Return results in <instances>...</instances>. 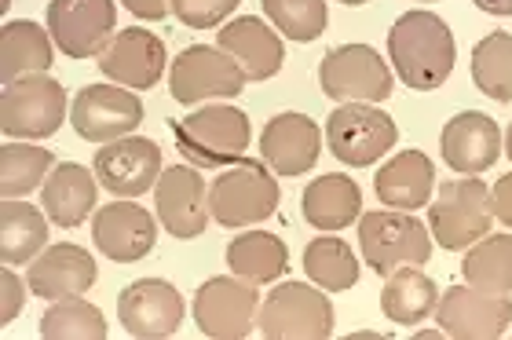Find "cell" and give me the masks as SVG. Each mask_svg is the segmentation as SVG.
Returning <instances> with one entry per match:
<instances>
[{
    "label": "cell",
    "mask_w": 512,
    "mask_h": 340,
    "mask_svg": "<svg viewBox=\"0 0 512 340\" xmlns=\"http://www.w3.org/2000/svg\"><path fill=\"white\" fill-rule=\"evenodd\" d=\"M432 337H447L443 330H417L414 333V340H432Z\"/></svg>",
    "instance_id": "b9f144b4"
},
{
    "label": "cell",
    "mask_w": 512,
    "mask_h": 340,
    "mask_svg": "<svg viewBox=\"0 0 512 340\" xmlns=\"http://www.w3.org/2000/svg\"><path fill=\"white\" fill-rule=\"evenodd\" d=\"M472 81L494 103H512V33L494 30L472 48Z\"/></svg>",
    "instance_id": "836d02e7"
},
{
    "label": "cell",
    "mask_w": 512,
    "mask_h": 340,
    "mask_svg": "<svg viewBox=\"0 0 512 340\" xmlns=\"http://www.w3.org/2000/svg\"><path fill=\"white\" fill-rule=\"evenodd\" d=\"M66 121V88L48 74L22 77L4 85L0 128L8 139H48Z\"/></svg>",
    "instance_id": "ba28073f"
},
{
    "label": "cell",
    "mask_w": 512,
    "mask_h": 340,
    "mask_svg": "<svg viewBox=\"0 0 512 340\" xmlns=\"http://www.w3.org/2000/svg\"><path fill=\"white\" fill-rule=\"evenodd\" d=\"M246 70L213 44H191L172 59L169 92L176 103L194 107L205 99H231L246 88Z\"/></svg>",
    "instance_id": "30bf717a"
},
{
    "label": "cell",
    "mask_w": 512,
    "mask_h": 340,
    "mask_svg": "<svg viewBox=\"0 0 512 340\" xmlns=\"http://www.w3.org/2000/svg\"><path fill=\"white\" fill-rule=\"evenodd\" d=\"M183 297L180 289L165 278H136L132 286L121 289L118 319L128 337L136 340H165L180 330L183 322Z\"/></svg>",
    "instance_id": "9a60e30c"
},
{
    "label": "cell",
    "mask_w": 512,
    "mask_h": 340,
    "mask_svg": "<svg viewBox=\"0 0 512 340\" xmlns=\"http://www.w3.org/2000/svg\"><path fill=\"white\" fill-rule=\"evenodd\" d=\"M436 304H439L436 282H432L417 264L395 267L392 275L384 278L381 311L388 322L417 326V322H425L428 315H436Z\"/></svg>",
    "instance_id": "83f0119b"
},
{
    "label": "cell",
    "mask_w": 512,
    "mask_h": 340,
    "mask_svg": "<svg viewBox=\"0 0 512 340\" xmlns=\"http://www.w3.org/2000/svg\"><path fill=\"white\" fill-rule=\"evenodd\" d=\"M121 4L143 22H158L172 11V0H121Z\"/></svg>",
    "instance_id": "ab89813d"
},
{
    "label": "cell",
    "mask_w": 512,
    "mask_h": 340,
    "mask_svg": "<svg viewBox=\"0 0 512 340\" xmlns=\"http://www.w3.org/2000/svg\"><path fill=\"white\" fill-rule=\"evenodd\" d=\"M304 271L326 293H344V289H352L359 282V260H355L352 245L326 231L304 249Z\"/></svg>",
    "instance_id": "1f68e13d"
},
{
    "label": "cell",
    "mask_w": 512,
    "mask_h": 340,
    "mask_svg": "<svg viewBox=\"0 0 512 340\" xmlns=\"http://www.w3.org/2000/svg\"><path fill=\"white\" fill-rule=\"evenodd\" d=\"M491 209H494V220H502L512 231V172L491 187Z\"/></svg>",
    "instance_id": "f35d334b"
},
{
    "label": "cell",
    "mask_w": 512,
    "mask_h": 340,
    "mask_svg": "<svg viewBox=\"0 0 512 340\" xmlns=\"http://www.w3.org/2000/svg\"><path fill=\"white\" fill-rule=\"evenodd\" d=\"M52 169L55 158L48 147H33L30 139H8L0 147V194L4 198H26L30 191L44 187Z\"/></svg>",
    "instance_id": "4dcf8cb0"
},
{
    "label": "cell",
    "mask_w": 512,
    "mask_h": 340,
    "mask_svg": "<svg viewBox=\"0 0 512 340\" xmlns=\"http://www.w3.org/2000/svg\"><path fill=\"white\" fill-rule=\"evenodd\" d=\"M359 249L366 256V267L388 278L395 267L428 264L432 256V231L414 213L403 209H377L359 216Z\"/></svg>",
    "instance_id": "8992f818"
},
{
    "label": "cell",
    "mask_w": 512,
    "mask_h": 340,
    "mask_svg": "<svg viewBox=\"0 0 512 340\" xmlns=\"http://www.w3.org/2000/svg\"><path fill=\"white\" fill-rule=\"evenodd\" d=\"M256 330L267 340H326L333 333V304L315 282H282L256 311Z\"/></svg>",
    "instance_id": "3957f363"
},
{
    "label": "cell",
    "mask_w": 512,
    "mask_h": 340,
    "mask_svg": "<svg viewBox=\"0 0 512 340\" xmlns=\"http://www.w3.org/2000/svg\"><path fill=\"white\" fill-rule=\"evenodd\" d=\"M425 4H428V0H425Z\"/></svg>",
    "instance_id": "f6af8a7d"
},
{
    "label": "cell",
    "mask_w": 512,
    "mask_h": 340,
    "mask_svg": "<svg viewBox=\"0 0 512 340\" xmlns=\"http://www.w3.org/2000/svg\"><path fill=\"white\" fill-rule=\"evenodd\" d=\"M264 15L289 41H319L326 30V0H260Z\"/></svg>",
    "instance_id": "d590c367"
},
{
    "label": "cell",
    "mask_w": 512,
    "mask_h": 340,
    "mask_svg": "<svg viewBox=\"0 0 512 340\" xmlns=\"http://www.w3.org/2000/svg\"><path fill=\"white\" fill-rule=\"evenodd\" d=\"M491 224V187L476 176L447 180L436 191V202L428 205V231L450 253L476 245L483 234H491Z\"/></svg>",
    "instance_id": "277c9868"
},
{
    "label": "cell",
    "mask_w": 512,
    "mask_h": 340,
    "mask_svg": "<svg viewBox=\"0 0 512 340\" xmlns=\"http://www.w3.org/2000/svg\"><path fill=\"white\" fill-rule=\"evenodd\" d=\"M278 180L271 176L267 161H238L235 169H220L209 187V213L220 227L264 224L278 209Z\"/></svg>",
    "instance_id": "5b68a950"
},
{
    "label": "cell",
    "mask_w": 512,
    "mask_h": 340,
    "mask_svg": "<svg viewBox=\"0 0 512 340\" xmlns=\"http://www.w3.org/2000/svg\"><path fill=\"white\" fill-rule=\"evenodd\" d=\"M96 198H99L96 172H88L85 165H77V161H63V165H55L52 176L44 180L41 205L55 227H66V231H70V227L85 224L88 216H96Z\"/></svg>",
    "instance_id": "cb8c5ba5"
},
{
    "label": "cell",
    "mask_w": 512,
    "mask_h": 340,
    "mask_svg": "<svg viewBox=\"0 0 512 340\" xmlns=\"http://www.w3.org/2000/svg\"><path fill=\"white\" fill-rule=\"evenodd\" d=\"M227 267H231L238 278L253 282V286H267V282H275V278L286 275L289 249H286V242L271 231L238 234V238H231V245H227Z\"/></svg>",
    "instance_id": "f1b7e54d"
},
{
    "label": "cell",
    "mask_w": 512,
    "mask_h": 340,
    "mask_svg": "<svg viewBox=\"0 0 512 340\" xmlns=\"http://www.w3.org/2000/svg\"><path fill=\"white\" fill-rule=\"evenodd\" d=\"M388 59L395 63V77L414 92L443 88L454 74L458 44L454 33L436 11H406L388 30Z\"/></svg>",
    "instance_id": "6da1fadb"
},
{
    "label": "cell",
    "mask_w": 512,
    "mask_h": 340,
    "mask_svg": "<svg viewBox=\"0 0 512 340\" xmlns=\"http://www.w3.org/2000/svg\"><path fill=\"white\" fill-rule=\"evenodd\" d=\"M92 242L114 264H136L158 242V224L143 205H99L96 216H92Z\"/></svg>",
    "instance_id": "ffe728a7"
},
{
    "label": "cell",
    "mask_w": 512,
    "mask_h": 340,
    "mask_svg": "<svg viewBox=\"0 0 512 340\" xmlns=\"http://www.w3.org/2000/svg\"><path fill=\"white\" fill-rule=\"evenodd\" d=\"M92 172L99 183L118 198H139L154 191L161 169V147L147 136H121L114 143H103L96 150Z\"/></svg>",
    "instance_id": "2e32d148"
},
{
    "label": "cell",
    "mask_w": 512,
    "mask_h": 340,
    "mask_svg": "<svg viewBox=\"0 0 512 340\" xmlns=\"http://www.w3.org/2000/svg\"><path fill=\"white\" fill-rule=\"evenodd\" d=\"M165 59H169L165 55V41L154 30H139V26L118 30L107 41V48L96 55L103 77H110L121 88H132V92L158 85Z\"/></svg>",
    "instance_id": "e0dca14e"
},
{
    "label": "cell",
    "mask_w": 512,
    "mask_h": 340,
    "mask_svg": "<svg viewBox=\"0 0 512 340\" xmlns=\"http://www.w3.org/2000/svg\"><path fill=\"white\" fill-rule=\"evenodd\" d=\"M260 293L246 278H209L194 293V322L213 340H246L256 326Z\"/></svg>",
    "instance_id": "8fae6325"
},
{
    "label": "cell",
    "mask_w": 512,
    "mask_h": 340,
    "mask_svg": "<svg viewBox=\"0 0 512 340\" xmlns=\"http://www.w3.org/2000/svg\"><path fill=\"white\" fill-rule=\"evenodd\" d=\"M341 4H348V8H355V4H366V0H341Z\"/></svg>",
    "instance_id": "ee69618b"
},
{
    "label": "cell",
    "mask_w": 512,
    "mask_h": 340,
    "mask_svg": "<svg viewBox=\"0 0 512 340\" xmlns=\"http://www.w3.org/2000/svg\"><path fill=\"white\" fill-rule=\"evenodd\" d=\"M436 322L439 330L454 340H498L512 322V300L509 293L454 286L439 297Z\"/></svg>",
    "instance_id": "4fadbf2b"
},
{
    "label": "cell",
    "mask_w": 512,
    "mask_h": 340,
    "mask_svg": "<svg viewBox=\"0 0 512 340\" xmlns=\"http://www.w3.org/2000/svg\"><path fill=\"white\" fill-rule=\"evenodd\" d=\"M41 337L48 340H107V319L103 311L85 297L55 300L41 315Z\"/></svg>",
    "instance_id": "e575fe53"
},
{
    "label": "cell",
    "mask_w": 512,
    "mask_h": 340,
    "mask_svg": "<svg viewBox=\"0 0 512 340\" xmlns=\"http://www.w3.org/2000/svg\"><path fill=\"white\" fill-rule=\"evenodd\" d=\"M172 139L180 154L198 169H227L242 161V154L249 150V139H253V128H249V117L238 107H202L187 114L183 121H172Z\"/></svg>",
    "instance_id": "7a4b0ae2"
},
{
    "label": "cell",
    "mask_w": 512,
    "mask_h": 340,
    "mask_svg": "<svg viewBox=\"0 0 512 340\" xmlns=\"http://www.w3.org/2000/svg\"><path fill=\"white\" fill-rule=\"evenodd\" d=\"M118 8L114 0H52L48 4V33L55 48L70 59H92L114 37Z\"/></svg>",
    "instance_id": "5bb4252c"
},
{
    "label": "cell",
    "mask_w": 512,
    "mask_h": 340,
    "mask_svg": "<svg viewBox=\"0 0 512 340\" xmlns=\"http://www.w3.org/2000/svg\"><path fill=\"white\" fill-rule=\"evenodd\" d=\"M439 150L458 176H480L502 154V128L494 125V117L480 114V110H465L443 125Z\"/></svg>",
    "instance_id": "44dd1931"
},
{
    "label": "cell",
    "mask_w": 512,
    "mask_h": 340,
    "mask_svg": "<svg viewBox=\"0 0 512 340\" xmlns=\"http://www.w3.org/2000/svg\"><path fill=\"white\" fill-rule=\"evenodd\" d=\"M260 154L275 176H304L322 154V132L304 114H278L260 132Z\"/></svg>",
    "instance_id": "7402d4cb"
},
{
    "label": "cell",
    "mask_w": 512,
    "mask_h": 340,
    "mask_svg": "<svg viewBox=\"0 0 512 340\" xmlns=\"http://www.w3.org/2000/svg\"><path fill=\"white\" fill-rule=\"evenodd\" d=\"M92 282H96V260H92L88 249H81L74 242L48 245L26 267V286H30V293L48 300V304L81 297V293L92 289Z\"/></svg>",
    "instance_id": "d6986e66"
},
{
    "label": "cell",
    "mask_w": 512,
    "mask_h": 340,
    "mask_svg": "<svg viewBox=\"0 0 512 340\" xmlns=\"http://www.w3.org/2000/svg\"><path fill=\"white\" fill-rule=\"evenodd\" d=\"M300 213L315 231H344V227L359 224V216H363V191L352 176L330 172V176L308 183V191L300 198Z\"/></svg>",
    "instance_id": "d4e9b609"
},
{
    "label": "cell",
    "mask_w": 512,
    "mask_h": 340,
    "mask_svg": "<svg viewBox=\"0 0 512 340\" xmlns=\"http://www.w3.org/2000/svg\"><path fill=\"white\" fill-rule=\"evenodd\" d=\"M487 15H512V0H472Z\"/></svg>",
    "instance_id": "60d3db41"
},
{
    "label": "cell",
    "mask_w": 512,
    "mask_h": 340,
    "mask_svg": "<svg viewBox=\"0 0 512 340\" xmlns=\"http://www.w3.org/2000/svg\"><path fill=\"white\" fill-rule=\"evenodd\" d=\"M0 289H4V308H0V326H8V322H15V315L22 311V300H26V289L22 286L19 275L11 271V264L0 271Z\"/></svg>",
    "instance_id": "74e56055"
},
{
    "label": "cell",
    "mask_w": 512,
    "mask_h": 340,
    "mask_svg": "<svg viewBox=\"0 0 512 340\" xmlns=\"http://www.w3.org/2000/svg\"><path fill=\"white\" fill-rule=\"evenodd\" d=\"M52 33L30 19H15L0 26V81L15 85L22 77L48 74L52 66Z\"/></svg>",
    "instance_id": "4316f807"
},
{
    "label": "cell",
    "mask_w": 512,
    "mask_h": 340,
    "mask_svg": "<svg viewBox=\"0 0 512 340\" xmlns=\"http://www.w3.org/2000/svg\"><path fill=\"white\" fill-rule=\"evenodd\" d=\"M436 187V165L421 154V150H403L392 161H384L381 172L374 176V191L381 198V205L388 209H425Z\"/></svg>",
    "instance_id": "484cf974"
},
{
    "label": "cell",
    "mask_w": 512,
    "mask_h": 340,
    "mask_svg": "<svg viewBox=\"0 0 512 340\" xmlns=\"http://www.w3.org/2000/svg\"><path fill=\"white\" fill-rule=\"evenodd\" d=\"M319 85L337 103H384L392 96L395 77L370 44H341L322 55Z\"/></svg>",
    "instance_id": "52a82bcc"
},
{
    "label": "cell",
    "mask_w": 512,
    "mask_h": 340,
    "mask_svg": "<svg viewBox=\"0 0 512 340\" xmlns=\"http://www.w3.org/2000/svg\"><path fill=\"white\" fill-rule=\"evenodd\" d=\"M216 48H224L246 70L249 81H267V77H275L282 70V63H286L282 33H275L264 19H253V15L227 22L224 30H220V44Z\"/></svg>",
    "instance_id": "603a6c76"
},
{
    "label": "cell",
    "mask_w": 512,
    "mask_h": 340,
    "mask_svg": "<svg viewBox=\"0 0 512 340\" xmlns=\"http://www.w3.org/2000/svg\"><path fill=\"white\" fill-rule=\"evenodd\" d=\"M70 121H74L77 136L103 147V143L136 132L143 121V99L121 85H88L74 96Z\"/></svg>",
    "instance_id": "7c38bea8"
},
{
    "label": "cell",
    "mask_w": 512,
    "mask_h": 340,
    "mask_svg": "<svg viewBox=\"0 0 512 340\" xmlns=\"http://www.w3.org/2000/svg\"><path fill=\"white\" fill-rule=\"evenodd\" d=\"M395 139H399L395 117L370 103H341L326 117V147L333 158L352 169L374 165L395 147Z\"/></svg>",
    "instance_id": "9c48e42d"
},
{
    "label": "cell",
    "mask_w": 512,
    "mask_h": 340,
    "mask_svg": "<svg viewBox=\"0 0 512 340\" xmlns=\"http://www.w3.org/2000/svg\"><path fill=\"white\" fill-rule=\"evenodd\" d=\"M238 8V0H172V11L191 30H213Z\"/></svg>",
    "instance_id": "8d00e7d4"
},
{
    "label": "cell",
    "mask_w": 512,
    "mask_h": 340,
    "mask_svg": "<svg viewBox=\"0 0 512 340\" xmlns=\"http://www.w3.org/2000/svg\"><path fill=\"white\" fill-rule=\"evenodd\" d=\"M154 205H158L161 227L172 238H198L209 224V191L198 169L191 165H172L154 183Z\"/></svg>",
    "instance_id": "ac0fdd59"
},
{
    "label": "cell",
    "mask_w": 512,
    "mask_h": 340,
    "mask_svg": "<svg viewBox=\"0 0 512 340\" xmlns=\"http://www.w3.org/2000/svg\"><path fill=\"white\" fill-rule=\"evenodd\" d=\"M461 275L483 293H512V234H483L469 245Z\"/></svg>",
    "instance_id": "d6a6232c"
},
{
    "label": "cell",
    "mask_w": 512,
    "mask_h": 340,
    "mask_svg": "<svg viewBox=\"0 0 512 340\" xmlns=\"http://www.w3.org/2000/svg\"><path fill=\"white\" fill-rule=\"evenodd\" d=\"M502 150H505V154H509V161H512V125L505 128V143H502Z\"/></svg>",
    "instance_id": "7bdbcfd3"
},
{
    "label": "cell",
    "mask_w": 512,
    "mask_h": 340,
    "mask_svg": "<svg viewBox=\"0 0 512 340\" xmlns=\"http://www.w3.org/2000/svg\"><path fill=\"white\" fill-rule=\"evenodd\" d=\"M48 213L37 205H26L22 198L0 202V260L4 264H30L48 242Z\"/></svg>",
    "instance_id": "f546056e"
}]
</instances>
